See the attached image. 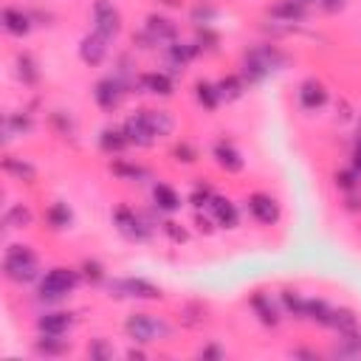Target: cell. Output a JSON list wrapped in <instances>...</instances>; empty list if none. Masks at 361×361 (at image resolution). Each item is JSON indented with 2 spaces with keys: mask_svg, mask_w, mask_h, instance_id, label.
I'll use <instances>...</instances> for the list:
<instances>
[{
  "mask_svg": "<svg viewBox=\"0 0 361 361\" xmlns=\"http://www.w3.org/2000/svg\"><path fill=\"white\" fill-rule=\"evenodd\" d=\"M164 231H166L175 243H186V231H183V228H178V223H164Z\"/></svg>",
  "mask_w": 361,
  "mask_h": 361,
  "instance_id": "60d3db41",
  "label": "cell"
},
{
  "mask_svg": "<svg viewBox=\"0 0 361 361\" xmlns=\"http://www.w3.org/2000/svg\"><path fill=\"white\" fill-rule=\"evenodd\" d=\"M110 169H113L116 175H121V178H141V175H144L138 166H130V164H121V161H113Z\"/></svg>",
  "mask_w": 361,
  "mask_h": 361,
  "instance_id": "d590c367",
  "label": "cell"
},
{
  "mask_svg": "<svg viewBox=\"0 0 361 361\" xmlns=\"http://www.w3.org/2000/svg\"><path fill=\"white\" fill-rule=\"evenodd\" d=\"M214 161H217V166L220 169H226V172H240L243 169V155L228 144V141H217L214 144Z\"/></svg>",
  "mask_w": 361,
  "mask_h": 361,
  "instance_id": "5bb4252c",
  "label": "cell"
},
{
  "mask_svg": "<svg viewBox=\"0 0 361 361\" xmlns=\"http://www.w3.org/2000/svg\"><path fill=\"white\" fill-rule=\"evenodd\" d=\"M279 62H285V56L276 51V48H254L245 54V62H243V73L248 82H262Z\"/></svg>",
  "mask_w": 361,
  "mask_h": 361,
  "instance_id": "3957f363",
  "label": "cell"
},
{
  "mask_svg": "<svg viewBox=\"0 0 361 361\" xmlns=\"http://www.w3.org/2000/svg\"><path fill=\"white\" fill-rule=\"evenodd\" d=\"M124 135H127V141L130 144H135V147H149L152 141H155V135L149 133V127H147V121H144V116H141V110L138 113H133V116H127V121H124Z\"/></svg>",
  "mask_w": 361,
  "mask_h": 361,
  "instance_id": "8fae6325",
  "label": "cell"
},
{
  "mask_svg": "<svg viewBox=\"0 0 361 361\" xmlns=\"http://www.w3.org/2000/svg\"><path fill=\"white\" fill-rule=\"evenodd\" d=\"M251 307H254V313L259 316V322H262V324L274 327V324L279 322V313H276L274 302H271L265 293H254V296H251Z\"/></svg>",
  "mask_w": 361,
  "mask_h": 361,
  "instance_id": "ffe728a7",
  "label": "cell"
},
{
  "mask_svg": "<svg viewBox=\"0 0 361 361\" xmlns=\"http://www.w3.org/2000/svg\"><path fill=\"white\" fill-rule=\"evenodd\" d=\"M124 90H127V85H124L118 76H107V79H102V82L96 85L93 99H96V104H99L102 110H116L118 102H121V96H124Z\"/></svg>",
  "mask_w": 361,
  "mask_h": 361,
  "instance_id": "ba28073f",
  "label": "cell"
},
{
  "mask_svg": "<svg viewBox=\"0 0 361 361\" xmlns=\"http://www.w3.org/2000/svg\"><path fill=\"white\" fill-rule=\"evenodd\" d=\"M124 330L138 344H152V341H161V338L169 336V324L164 319L149 316V313H133V316H127Z\"/></svg>",
  "mask_w": 361,
  "mask_h": 361,
  "instance_id": "7a4b0ae2",
  "label": "cell"
},
{
  "mask_svg": "<svg viewBox=\"0 0 361 361\" xmlns=\"http://www.w3.org/2000/svg\"><path fill=\"white\" fill-rule=\"evenodd\" d=\"M110 296H130V299H158L161 290L138 276H127V279H113L110 282Z\"/></svg>",
  "mask_w": 361,
  "mask_h": 361,
  "instance_id": "8992f818",
  "label": "cell"
},
{
  "mask_svg": "<svg viewBox=\"0 0 361 361\" xmlns=\"http://www.w3.org/2000/svg\"><path fill=\"white\" fill-rule=\"evenodd\" d=\"M212 197H214V195H212V189H206V186H203V189H195L192 203H195V206H209V203H212Z\"/></svg>",
  "mask_w": 361,
  "mask_h": 361,
  "instance_id": "ab89813d",
  "label": "cell"
},
{
  "mask_svg": "<svg viewBox=\"0 0 361 361\" xmlns=\"http://www.w3.org/2000/svg\"><path fill=\"white\" fill-rule=\"evenodd\" d=\"M152 197H155V206H158L161 212H178V209H180L178 192H175L172 186H166V183H158V186L152 189Z\"/></svg>",
  "mask_w": 361,
  "mask_h": 361,
  "instance_id": "7402d4cb",
  "label": "cell"
},
{
  "mask_svg": "<svg viewBox=\"0 0 361 361\" xmlns=\"http://www.w3.org/2000/svg\"><path fill=\"white\" fill-rule=\"evenodd\" d=\"M299 102H302L305 110H316V107H322V104L327 102V90H324V85L316 82V79H305L302 87H299Z\"/></svg>",
  "mask_w": 361,
  "mask_h": 361,
  "instance_id": "4fadbf2b",
  "label": "cell"
},
{
  "mask_svg": "<svg viewBox=\"0 0 361 361\" xmlns=\"http://www.w3.org/2000/svg\"><path fill=\"white\" fill-rule=\"evenodd\" d=\"M93 31L102 34L104 39H113L121 31V17L110 0H96L93 3Z\"/></svg>",
  "mask_w": 361,
  "mask_h": 361,
  "instance_id": "5b68a950",
  "label": "cell"
},
{
  "mask_svg": "<svg viewBox=\"0 0 361 361\" xmlns=\"http://www.w3.org/2000/svg\"><path fill=\"white\" fill-rule=\"evenodd\" d=\"M138 82H141L149 93H155V96H169V93H172V79H169L166 73L152 71V73H144Z\"/></svg>",
  "mask_w": 361,
  "mask_h": 361,
  "instance_id": "603a6c76",
  "label": "cell"
},
{
  "mask_svg": "<svg viewBox=\"0 0 361 361\" xmlns=\"http://www.w3.org/2000/svg\"><path fill=\"white\" fill-rule=\"evenodd\" d=\"M6 226H8V228H25V226H31V209L23 206V203L11 206V209L6 212Z\"/></svg>",
  "mask_w": 361,
  "mask_h": 361,
  "instance_id": "f1b7e54d",
  "label": "cell"
},
{
  "mask_svg": "<svg viewBox=\"0 0 361 361\" xmlns=\"http://www.w3.org/2000/svg\"><path fill=\"white\" fill-rule=\"evenodd\" d=\"M76 282H79L76 271H71V268H51L42 276V282H39V296L42 299H59V296L71 293L76 288Z\"/></svg>",
  "mask_w": 361,
  "mask_h": 361,
  "instance_id": "277c9868",
  "label": "cell"
},
{
  "mask_svg": "<svg viewBox=\"0 0 361 361\" xmlns=\"http://www.w3.org/2000/svg\"><path fill=\"white\" fill-rule=\"evenodd\" d=\"M82 271H85V276H87L90 282H102V279H104V271H102L99 262H90V259H87V262L82 265Z\"/></svg>",
  "mask_w": 361,
  "mask_h": 361,
  "instance_id": "74e56055",
  "label": "cell"
},
{
  "mask_svg": "<svg viewBox=\"0 0 361 361\" xmlns=\"http://www.w3.org/2000/svg\"><path fill=\"white\" fill-rule=\"evenodd\" d=\"M113 220H116V226H118V231L127 237V240H135V243H144V240H149V226L133 212V209H127V206H118L116 209V214H113Z\"/></svg>",
  "mask_w": 361,
  "mask_h": 361,
  "instance_id": "52a82bcc",
  "label": "cell"
},
{
  "mask_svg": "<svg viewBox=\"0 0 361 361\" xmlns=\"http://www.w3.org/2000/svg\"><path fill=\"white\" fill-rule=\"evenodd\" d=\"M305 3L302 0H279V3H274L271 8H268V14L274 17V20H282V23H299L302 17H305Z\"/></svg>",
  "mask_w": 361,
  "mask_h": 361,
  "instance_id": "9a60e30c",
  "label": "cell"
},
{
  "mask_svg": "<svg viewBox=\"0 0 361 361\" xmlns=\"http://www.w3.org/2000/svg\"><path fill=\"white\" fill-rule=\"evenodd\" d=\"M79 56L85 65H102V59L107 56V39L102 34H85L79 42Z\"/></svg>",
  "mask_w": 361,
  "mask_h": 361,
  "instance_id": "30bf717a",
  "label": "cell"
},
{
  "mask_svg": "<svg viewBox=\"0 0 361 361\" xmlns=\"http://www.w3.org/2000/svg\"><path fill=\"white\" fill-rule=\"evenodd\" d=\"M243 90H245V85H243V79H240V76H226V79H220V82H217V93H220V99H226V102L240 99V96H243Z\"/></svg>",
  "mask_w": 361,
  "mask_h": 361,
  "instance_id": "484cf974",
  "label": "cell"
},
{
  "mask_svg": "<svg viewBox=\"0 0 361 361\" xmlns=\"http://www.w3.org/2000/svg\"><path fill=\"white\" fill-rule=\"evenodd\" d=\"M71 324H73L71 313H62V310H56V313H45V316H39V322H37V327H39L42 336H62Z\"/></svg>",
  "mask_w": 361,
  "mask_h": 361,
  "instance_id": "e0dca14e",
  "label": "cell"
},
{
  "mask_svg": "<svg viewBox=\"0 0 361 361\" xmlns=\"http://www.w3.org/2000/svg\"><path fill=\"white\" fill-rule=\"evenodd\" d=\"M3 169H6L8 175L20 178V180H28V183L37 178V169H34L31 164H25V161H17V158H6V161H3Z\"/></svg>",
  "mask_w": 361,
  "mask_h": 361,
  "instance_id": "4316f807",
  "label": "cell"
},
{
  "mask_svg": "<svg viewBox=\"0 0 361 361\" xmlns=\"http://www.w3.org/2000/svg\"><path fill=\"white\" fill-rule=\"evenodd\" d=\"M305 316L316 324H327L333 322V307L324 302V299H305Z\"/></svg>",
  "mask_w": 361,
  "mask_h": 361,
  "instance_id": "44dd1931",
  "label": "cell"
},
{
  "mask_svg": "<svg viewBox=\"0 0 361 361\" xmlns=\"http://www.w3.org/2000/svg\"><path fill=\"white\" fill-rule=\"evenodd\" d=\"M197 158V152L189 147V144H178L175 147V161H183V164H192Z\"/></svg>",
  "mask_w": 361,
  "mask_h": 361,
  "instance_id": "f35d334b",
  "label": "cell"
},
{
  "mask_svg": "<svg viewBox=\"0 0 361 361\" xmlns=\"http://www.w3.org/2000/svg\"><path fill=\"white\" fill-rule=\"evenodd\" d=\"M87 353H90L93 358H113V347H107V341H102V338H96V341L87 347Z\"/></svg>",
  "mask_w": 361,
  "mask_h": 361,
  "instance_id": "8d00e7d4",
  "label": "cell"
},
{
  "mask_svg": "<svg viewBox=\"0 0 361 361\" xmlns=\"http://www.w3.org/2000/svg\"><path fill=\"white\" fill-rule=\"evenodd\" d=\"M358 172L355 169H344V172H336V186H341V189H347V192H353L355 186H358Z\"/></svg>",
  "mask_w": 361,
  "mask_h": 361,
  "instance_id": "e575fe53",
  "label": "cell"
},
{
  "mask_svg": "<svg viewBox=\"0 0 361 361\" xmlns=\"http://www.w3.org/2000/svg\"><path fill=\"white\" fill-rule=\"evenodd\" d=\"M209 209L214 212V220L223 226V228H234L237 226V209H234V203L228 200V197H212V203H209Z\"/></svg>",
  "mask_w": 361,
  "mask_h": 361,
  "instance_id": "d6986e66",
  "label": "cell"
},
{
  "mask_svg": "<svg viewBox=\"0 0 361 361\" xmlns=\"http://www.w3.org/2000/svg\"><path fill=\"white\" fill-rule=\"evenodd\" d=\"M3 274H6L11 282H20V285L37 279V274H39L37 254H34L28 245H11V248H6V257H3Z\"/></svg>",
  "mask_w": 361,
  "mask_h": 361,
  "instance_id": "6da1fadb",
  "label": "cell"
},
{
  "mask_svg": "<svg viewBox=\"0 0 361 361\" xmlns=\"http://www.w3.org/2000/svg\"><path fill=\"white\" fill-rule=\"evenodd\" d=\"M3 28L11 34V37H25L31 31V17L20 8H3Z\"/></svg>",
  "mask_w": 361,
  "mask_h": 361,
  "instance_id": "2e32d148",
  "label": "cell"
},
{
  "mask_svg": "<svg viewBox=\"0 0 361 361\" xmlns=\"http://www.w3.org/2000/svg\"><path fill=\"white\" fill-rule=\"evenodd\" d=\"M223 353L217 350V347H206V350H200V358H220Z\"/></svg>",
  "mask_w": 361,
  "mask_h": 361,
  "instance_id": "ee69618b",
  "label": "cell"
},
{
  "mask_svg": "<svg viewBox=\"0 0 361 361\" xmlns=\"http://www.w3.org/2000/svg\"><path fill=\"white\" fill-rule=\"evenodd\" d=\"M175 34H178V28H175L172 20L158 17V14H149V17H147V37H149L152 42H172Z\"/></svg>",
  "mask_w": 361,
  "mask_h": 361,
  "instance_id": "7c38bea8",
  "label": "cell"
},
{
  "mask_svg": "<svg viewBox=\"0 0 361 361\" xmlns=\"http://www.w3.org/2000/svg\"><path fill=\"white\" fill-rule=\"evenodd\" d=\"M99 144H102V149L104 152H121L130 141H127V135H124V130H102V138H99Z\"/></svg>",
  "mask_w": 361,
  "mask_h": 361,
  "instance_id": "d4e9b609",
  "label": "cell"
},
{
  "mask_svg": "<svg viewBox=\"0 0 361 361\" xmlns=\"http://www.w3.org/2000/svg\"><path fill=\"white\" fill-rule=\"evenodd\" d=\"M141 116H144V121H147V127H149V133H152L155 138L169 135V133H172V127H175L172 116H169V113H164V110H141Z\"/></svg>",
  "mask_w": 361,
  "mask_h": 361,
  "instance_id": "ac0fdd59",
  "label": "cell"
},
{
  "mask_svg": "<svg viewBox=\"0 0 361 361\" xmlns=\"http://www.w3.org/2000/svg\"><path fill=\"white\" fill-rule=\"evenodd\" d=\"M358 141H361V121H358Z\"/></svg>",
  "mask_w": 361,
  "mask_h": 361,
  "instance_id": "bcb514c9",
  "label": "cell"
},
{
  "mask_svg": "<svg viewBox=\"0 0 361 361\" xmlns=\"http://www.w3.org/2000/svg\"><path fill=\"white\" fill-rule=\"evenodd\" d=\"M330 327H336L338 333H350V330H355V327H358L355 313H353V310H347V307L333 310V322H330Z\"/></svg>",
  "mask_w": 361,
  "mask_h": 361,
  "instance_id": "f546056e",
  "label": "cell"
},
{
  "mask_svg": "<svg viewBox=\"0 0 361 361\" xmlns=\"http://www.w3.org/2000/svg\"><path fill=\"white\" fill-rule=\"evenodd\" d=\"M195 96H197V102H200L206 110H217V104L223 102L220 93H217V85H209V82H197V85H195Z\"/></svg>",
  "mask_w": 361,
  "mask_h": 361,
  "instance_id": "cb8c5ba5",
  "label": "cell"
},
{
  "mask_svg": "<svg viewBox=\"0 0 361 361\" xmlns=\"http://www.w3.org/2000/svg\"><path fill=\"white\" fill-rule=\"evenodd\" d=\"M353 169L361 175V141L355 144V149H353Z\"/></svg>",
  "mask_w": 361,
  "mask_h": 361,
  "instance_id": "7bdbcfd3",
  "label": "cell"
},
{
  "mask_svg": "<svg viewBox=\"0 0 361 361\" xmlns=\"http://www.w3.org/2000/svg\"><path fill=\"white\" fill-rule=\"evenodd\" d=\"M17 65H20V76H23V82H28V85H34L37 82V65H34V59L28 56V54H23V56H17Z\"/></svg>",
  "mask_w": 361,
  "mask_h": 361,
  "instance_id": "d6a6232c",
  "label": "cell"
},
{
  "mask_svg": "<svg viewBox=\"0 0 361 361\" xmlns=\"http://www.w3.org/2000/svg\"><path fill=\"white\" fill-rule=\"evenodd\" d=\"M45 217H48V226L51 228H65L68 223H71V209H68V203H51L48 206V212H45Z\"/></svg>",
  "mask_w": 361,
  "mask_h": 361,
  "instance_id": "83f0119b",
  "label": "cell"
},
{
  "mask_svg": "<svg viewBox=\"0 0 361 361\" xmlns=\"http://www.w3.org/2000/svg\"><path fill=\"white\" fill-rule=\"evenodd\" d=\"M31 130V118L28 116H8L6 118V133L8 135H23Z\"/></svg>",
  "mask_w": 361,
  "mask_h": 361,
  "instance_id": "836d02e7",
  "label": "cell"
},
{
  "mask_svg": "<svg viewBox=\"0 0 361 361\" xmlns=\"http://www.w3.org/2000/svg\"><path fill=\"white\" fill-rule=\"evenodd\" d=\"M245 203H248V212H251V217H254L257 223L271 226V223L279 220V206H276V200H274L271 195H265V192H254Z\"/></svg>",
  "mask_w": 361,
  "mask_h": 361,
  "instance_id": "9c48e42d",
  "label": "cell"
},
{
  "mask_svg": "<svg viewBox=\"0 0 361 361\" xmlns=\"http://www.w3.org/2000/svg\"><path fill=\"white\" fill-rule=\"evenodd\" d=\"M302 3H305V6H307V3H319V6L327 8V11H336V8H341L344 0H302Z\"/></svg>",
  "mask_w": 361,
  "mask_h": 361,
  "instance_id": "b9f144b4",
  "label": "cell"
},
{
  "mask_svg": "<svg viewBox=\"0 0 361 361\" xmlns=\"http://www.w3.org/2000/svg\"><path fill=\"white\" fill-rule=\"evenodd\" d=\"M197 226H200V231H209V228H212V226H209V220H206V217H200V214H197Z\"/></svg>",
  "mask_w": 361,
  "mask_h": 361,
  "instance_id": "f6af8a7d",
  "label": "cell"
},
{
  "mask_svg": "<svg viewBox=\"0 0 361 361\" xmlns=\"http://www.w3.org/2000/svg\"><path fill=\"white\" fill-rule=\"evenodd\" d=\"M279 296H282V305H285L288 313H293V316H305V299H302L296 290H282Z\"/></svg>",
  "mask_w": 361,
  "mask_h": 361,
  "instance_id": "1f68e13d",
  "label": "cell"
},
{
  "mask_svg": "<svg viewBox=\"0 0 361 361\" xmlns=\"http://www.w3.org/2000/svg\"><path fill=\"white\" fill-rule=\"evenodd\" d=\"M56 338H59V336H42V338L34 344L37 353H39V355H62L68 347H65L62 341H56Z\"/></svg>",
  "mask_w": 361,
  "mask_h": 361,
  "instance_id": "4dcf8cb0",
  "label": "cell"
}]
</instances>
